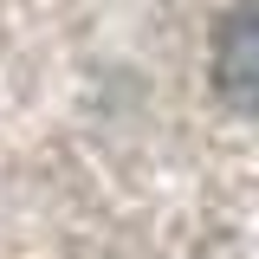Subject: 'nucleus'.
<instances>
[{
  "label": "nucleus",
  "instance_id": "nucleus-1",
  "mask_svg": "<svg viewBox=\"0 0 259 259\" xmlns=\"http://www.w3.org/2000/svg\"><path fill=\"white\" fill-rule=\"evenodd\" d=\"M214 84L233 104H259V0L221 20V32H214Z\"/></svg>",
  "mask_w": 259,
  "mask_h": 259
}]
</instances>
